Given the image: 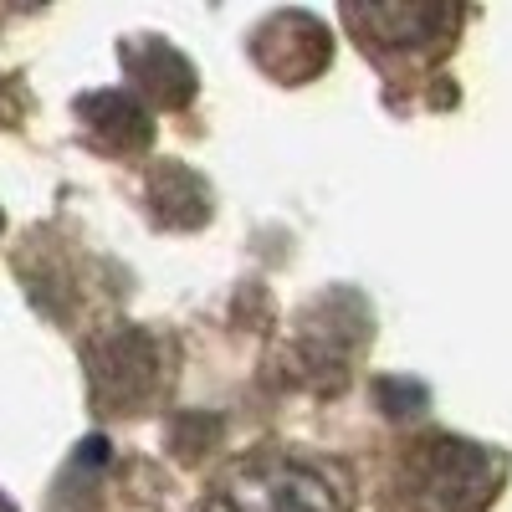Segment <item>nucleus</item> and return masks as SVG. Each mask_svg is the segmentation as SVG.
Returning a JSON list of instances; mask_svg holds the SVG:
<instances>
[{
	"instance_id": "nucleus-3",
	"label": "nucleus",
	"mask_w": 512,
	"mask_h": 512,
	"mask_svg": "<svg viewBox=\"0 0 512 512\" xmlns=\"http://www.w3.org/2000/svg\"><path fill=\"white\" fill-rule=\"evenodd\" d=\"M0 512H6V507H0Z\"/></svg>"
},
{
	"instance_id": "nucleus-1",
	"label": "nucleus",
	"mask_w": 512,
	"mask_h": 512,
	"mask_svg": "<svg viewBox=\"0 0 512 512\" xmlns=\"http://www.w3.org/2000/svg\"><path fill=\"white\" fill-rule=\"evenodd\" d=\"M205 512H344V492L313 461L256 456L210 492Z\"/></svg>"
},
{
	"instance_id": "nucleus-2",
	"label": "nucleus",
	"mask_w": 512,
	"mask_h": 512,
	"mask_svg": "<svg viewBox=\"0 0 512 512\" xmlns=\"http://www.w3.org/2000/svg\"><path fill=\"white\" fill-rule=\"evenodd\" d=\"M497 487V472L482 446L431 441L410 461V492L425 512H482Z\"/></svg>"
}]
</instances>
